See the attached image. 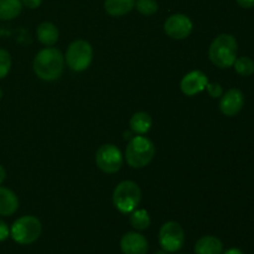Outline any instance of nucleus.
<instances>
[{"instance_id":"1","label":"nucleus","mask_w":254,"mask_h":254,"mask_svg":"<svg viewBox=\"0 0 254 254\" xmlns=\"http://www.w3.org/2000/svg\"><path fill=\"white\" fill-rule=\"evenodd\" d=\"M64 56L55 47H46L36 54L34 59V72L40 79L52 82L62 76L64 69Z\"/></svg>"},{"instance_id":"2","label":"nucleus","mask_w":254,"mask_h":254,"mask_svg":"<svg viewBox=\"0 0 254 254\" xmlns=\"http://www.w3.org/2000/svg\"><path fill=\"white\" fill-rule=\"evenodd\" d=\"M238 45L235 37L230 34H221L216 37L208 49V57L215 66L228 68L233 66L237 59Z\"/></svg>"},{"instance_id":"3","label":"nucleus","mask_w":254,"mask_h":254,"mask_svg":"<svg viewBox=\"0 0 254 254\" xmlns=\"http://www.w3.org/2000/svg\"><path fill=\"white\" fill-rule=\"evenodd\" d=\"M155 151V145L150 139L143 135L133 136L127 145L126 160L130 168H145L153 161Z\"/></svg>"},{"instance_id":"4","label":"nucleus","mask_w":254,"mask_h":254,"mask_svg":"<svg viewBox=\"0 0 254 254\" xmlns=\"http://www.w3.org/2000/svg\"><path fill=\"white\" fill-rule=\"evenodd\" d=\"M141 201V190L131 180L122 181L113 191V205L123 215H129L136 210Z\"/></svg>"},{"instance_id":"5","label":"nucleus","mask_w":254,"mask_h":254,"mask_svg":"<svg viewBox=\"0 0 254 254\" xmlns=\"http://www.w3.org/2000/svg\"><path fill=\"white\" fill-rule=\"evenodd\" d=\"M42 232V225L35 216H22L12 223L10 236L16 243L22 246L36 242Z\"/></svg>"},{"instance_id":"6","label":"nucleus","mask_w":254,"mask_h":254,"mask_svg":"<svg viewBox=\"0 0 254 254\" xmlns=\"http://www.w3.org/2000/svg\"><path fill=\"white\" fill-rule=\"evenodd\" d=\"M92 60H93V49L86 40H76L67 47L64 61L72 71H84L91 66Z\"/></svg>"},{"instance_id":"7","label":"nucleus","mask_w":254,"mask_h":254,"mask_svg":"<svg viewBox=\"0 0 254 254\" xmlns=\"http://www.w3.org/2000/svg\"><path fill=\"white\" fill-rule=\"evenodd\" d=\"M159 243L165 252L174 253L183 248L185 243V232L180 223L169 221L159 231Z\"/></svg>"},{"instance_id":"8","label":"nucleus","mask_w":254,"mask_h":254,"mask_svg":"<svg viewBox=\"0 0 254 254\" xmlns=\"http://www.w3.org/2000/svg\"><path fill=\"white\" fill-rule=\"evenodd\" d=\"M124 163L121 150L113 144L99 146L96 153V164L103 173L116 174L122 169Z\"/></svg>"},{"instance_id":"9","label":"nucleus","mask_w":254,"mask_h":254,"mask_svg":"<svg viewBox=\"0 0 254 254\" xmlns=\"http://www.w3.org/2000/svg\"><path fill=\"white\" fill-rule=\"evenodd\" d=\"M192 21L185 14H174L166 19L164 31L174 40H184L192 32Z\"/></svg>"},{"instance_id":"10","label":"nucleus","mask_w":254,"mask_h":254,"mask_svg":"<svg viewBox=\"0 0 254 254\" xmlns=\"http://www.w3.org/2000/svg\"><path fill=\"white\" fill-rule=\"evenodd\" d=\"M208 83L207 76L202 71H191L181 79L180 88L185 96L192 97L202 92Z\"/></svg>"},{"instance_id":"11","label":"nucleus","mask_w":254,"mask_h":254,"mask_svg":"<svg viewBox=\"0 0 254 254\" xmlns=\"http://www.w3.org/2000/svg\"><path fill=\"white\" fill-rule=\"evenodd\" d=\"M245 104V96L237 88H232L221 96L220 109L225 116L233 117L241 112Z\"/></svg>"},{"instance_id":"12","label":"nucleus","mask_w":254,"mask_h":254,"mask_svg":"<svg viewBox=\"0 0 254 254\" xmlns=\"http://www.w3.org/2000/svg\"><path fill=\"white\" fill-rule=\"evenodd\" d=\"M121 250L124 254H146L149 245L141 233L128 232L122 237Z\"/></svg>"},{"instance_id":"13","label":"nucleus","mask_w":254,"mask_h":254,"mask_svg":"<svg viewBox=\"0 0 254 254\" xmlns=\"http://www.w3.org/2000/svg\"><path fill=\"white\" fill-rule=\"evenodd\" d=\"M19 208L16 193L7 188L0 186V216H11Z\"/></svg>"},{"instance_id":"14","label":"nucleus","mask_w":254,"mask_h":254,"mask_svg":"<svg viewBox=\"0 0 254 254\" xmlns=\"http://www.w3.org/2000/svg\"><path fill=\"white\" fill-rule=\"evenodd\" d=\"M36 35H37V40L41 42L42 45L47 47L54 46L55 44L59 40V29L55 24L50 21H45L41 22V24L37 26L36 30Z\"/></svg>"},{"instance_id":"15","label":"nucleus","mask_w":254,"mask_h":254,"mask_svg":"<svg viewBox=\"0 0 254 254\" xmlns=\"http://www.w3.org/2000/svg\"><path fill=\"white\" fill-rule=\"evenodd\" d=\"M223 245L213 236L201 237L195 245V254H222Z\"/></svg>"},{"instance_id":"16","label":"nucleus","mask_w":254,"mask_h":254,"mask_svg":"<svg viewBox=\"0 0 254 254\" xmlns=\"http://www.w3.org/2000/svg\"><path fill=\"white\" fill-rule=\"evenodd\" d=\"M135 1L136 0H104V9L111 16H123L135 7Z\"/></svg>"},{"instance_id":"17","label":"nucleus","mask_w":254,"mask_h":254,"mask_svg":"<svg viewBox=\"0 0 254 254\" xmlns=\"http://www.w3.org/2000/svg\"><path fill=\"white\" fill-rule=\"evenodd\" d=\"M129 126L133 133L136 135H144L150 130L151 126H153V119H151L150 114L146 112H136L133 114L130 118Z\"/></svg>"},{"instance_id":"18","label":"nucleus","mask_w":254,"mask_h":254,"mask_svg":"<svg viewBox=\"0 0 254 254\" xmlns=\"http://www.w3.org/2000/svg\"><path fill=\"white\" fill-rule=\"evenodd\" d=\"M22 11L21 0H0V20H12Z\"/></svg>"},{"instance_id":"19","label":"nucleus","mask_w":254,"mask_h":254,"mask_svg":"<svg viewBox=\"0 0 254 254\" xmlns=\"http://www.w3.org/2000/svg\"><path fill=\"white\" fill-rule=\"evenodd\" d=\"M131 227L136 231H144L150 226L151 218L149 216V212L146 210H134L130 213V218H129Z\"/></svg>"},{"instance_id":"20","label":"nucleus","mask_w":254,"mask_h":254,"mask_svg":"<svg viewBox=\"0 0 254 254\" xmlns=\"http://www.w3.org/2000/svg\"><path fill=\"white\" fill-rule=\"evenodd\" d=\"M233 66H235L236 72H237L240 76L248 77L254 73V61L247 56H242L236 59Z\"/></svg>"},{"instance_id":"21","label":"nucleus","mask_w":254,"mask_h":254,"mask_svg":"<svg viewBox=\"0 0 254 254\" xmlns=\"http://www.w3.org/2000/svg\"><path fill=\"white\" fill-rule=\"evenodd\" d=\"M135 7L141 15L151 16L155 14L159 9V5L156 0H136Z\"/></svg>"},{"instance_id":"22","label":"nucleus","mask_w":254,"mask_h":254,"mask_svg":"<svg viewBox=\"0 0 254 254\" xmlns=\"http://www.w3.org/2000/svg\"><path fill=\"white\" fill-rule=\"evenodd\" d=\"M11 68V56L4 49H0V79L7 76Z\"/></svg>"},{"instance_id":"23","label":"nucleus","mask_w":254,"mask_h":254,"mask_svg":"<svg viewBox=\"0 0 254 254\" xmlns=\"http://www.w3.org/2000/svg\"><path fill=\"white\" fill-rule=\"evenodd\" d=\"M205 89L212 98H218V97H221L223 94V89L220 83H210L208 82Z\"/></svg>"},{"instance_id":"24","label":"nucleus","mask_w":254,"mask_h":254,"mask_svg":"<svg viewBox=\"0 0 254 254\" xmlns=\"http://www.w3.org/2000/svg\"><path fill=\"white\" fill-rule=\"evenodd\" d=\"M10 236V228L7 227L6 223L2 220H0V242H4Z\"/></svg>"},{"instance_id":"25","label":"nucleus","mask_w":254,"mask_h":254,"mask_svg":"<svg viewBox=\"0 0 254 254\" xmlns=\"http://www.w3.org/2000/svg\"><path fill=\"white\" fill-rule=\"evenodd\" d=\"M22 6H26L27 9H37L41 5L42 0H21Z\"/></svg>"},{"instance_id":"26","label":"nucleus","mask_w":254,"mask_h":254,"mask_svg":"<svg viewBox=\"0 0 254 254\" xmlns=\"http://www.w3.org/2000/svg\"><path fill=\"white\" fill-rule=\"evenodd\" d=\"M236 1L243 9H252V7H254V0H236Z\"/></svg>"},{"instance_id":"27","label":"nucleus","mask_w":254,"mask_h":254,"mask_svg":"<svg viewBox=\"0 0 254 254\" xmlns=\"http://www.w3.org/2000/svg\"><path fill=\"white\" fill-rule=\"evenodd\" d=\"M5 179H6V170L4 169V166L0 165V185L4 183Z\"/></svg>"},{"instance_id":"28","label":"nucleus","mask_w":254,"mask_h":254,"mask_svg":"<svg viewBox=\"0 0 254 254\" xmlns=\"http://www.w3.org/2000/svg\"><path fill=\"white\" fill-rule=\"evenodd\" d=\"M223 254H245V253H243L241 250H238V248H231V250L226 251Z\"/></svg>"},{"instance_id":"29","label":"nucleus","mask_w":254,"mask_h":254,"mask_svg":"<svg viewBox=\"0 0 254 254\" xmlns=\"http://www.w3.org/2000/svg\"><path fill=\"white\" fill-rule=\"evenodd\" d=\"M154 254H168V252H165V251H159V252H156V253H154Z\"/></svg>"},{"instance_id":"30","label":"nucleus","mask_w":254,"mask_h":254,"mask_svg":"<svg viewBox=\"0 0 254 254\" xmlns=\"http://www.w3.org/2000/svg\"><path fill=\"white\" fill-rule=\"evenodd\" d=\"M1 97H2V91H1V88H0V99H1Z\"/></svg>"}]
</instances>
